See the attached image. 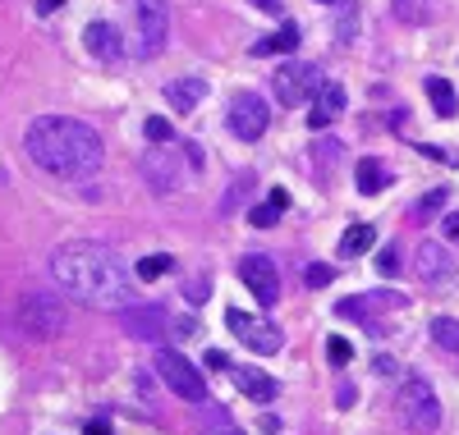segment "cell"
<instances>
[{
    "label": "cell",
    "mask_w": 459,
    "mask_h": 435,
    "mask_svg": "<svg viewBox=\"0 0 459 435\" xmlns=\"http://www.w3.org/2000/svg\"><path fill=\"white\" fill-rule=\"evenodd\" d=\"M51 280L60 285V294H69L74 303L97 307V311H125L134 303V266L92 239H74L60 243L51 252Z\"/></svg>",
    "instance_id": "1"
},
{
    "label": "cell",
    "mask_w": 459,
    "mask_h": 435,
    "mask_svg": "<svg viewBox=\"0 0 459 435\" xmlns=\"http://www.w3.org/2000/svg\"><path fill=\"white\" fill-rule=\"evenodd\" d=\"M372 225H350L344 229V239H340V257H363L368 248H372Z\"/></svg>",
    "instance_id": "20"
},
{
    "label": "cell",
    "mask_w": 459,
    "mask_h": 435,
    "mask_svg": "<svg viewBox=\"0 0 459 435\" xmlns=\"http://www.w3.org/2000/svg\"><path fill=\"white\" fill-rule=\"evenodd\" d=\"M446 197H450V188H432V192L423 197V202H418V211H413V216H418V220H432V216L446 207Z\"/></svg>",
    "instance_id": "27"
},
{
    "label": "cell",
    "mask_w": 459,
    "mask_h": 435,
    "mask_svg": "<svg viewBox=\"0 0 459 435\" xmlns=\"http://www.w3.org/2000/svg\"><path fill=\"white\" fill-rule=\"evenodd\" d=\"M134 10H138V55L143 60L161 55L166 37H170V10H166V0H134Z\"/></svg>",
    "instance_id": "7"
},
{
    "label": "cell",
    "mask_w": 459,
    "mask_h": 435,
    "mask_svg": "<svg viewBox=\"0 0 459 435\" xmlns=\"http://www.w3.org/2000/svg\"><path fill=\"white\" fill-rule=\"evenodd\" d=\"M225 435H244V431H225Z\"/></svg>",
    "instance_id": "41"
},
{
    "label": "cell",
    "mask_w": 459,
    "mask_h": 435,
    "mask_svg": "<svg viewBox=\"0 0 459 435\" xmlns=\"http://www.w3.org/2000/svg\"><path fill=\"white\" fill-rule=\"evenodd\" d=\"M83 47H88V55L101 60V64H120V60H125V37H120V28L106 23V19H97V23L83 28Z\"/></svg>",
    "instance_id": "12"
},
{
    "label": "cell",
    "mask_w": 459,
    "mask_h": 435,
    "mask_svg": "<svg viewBox=\"0 0 459 435\" xmlns=\"http://www.w3.org/2000/svg\"><path fill=\"white\" fill-rule=\"evenodd\" d=\"M266 124H272V106H266L257 92H239L235 101H230V133L235 138L257 142L266 133Z\"/></svg>",
    "instance_id": "8"
},
{
    "label": "cell",
    "mask_w": 459,
    "mask_h": 435,
    "mask_svg": "<svg viewBox=\"0 0 459 435\" xmlns=\"http://www.w3.org/2000/svg\"><path fill=\"white\" fill-rule=\"evenodd\" d=\"M446 239H450V243H459V211H450V216H446Z\"/></svg>",
    "instance_id": "36"
},
{
    "label": "cell",
    "mask_w": 459,
    "mask_h": 435,
    "mask_svg": "<svg viewBox=\"0 0 459 435\" xmlns=\"http://www.w3.org/2000/svg\"><path fill=\"white\" fill-rule=\"evenodd\" d=\"M239 280L253 289V298H257L262 307H272V303L281 298V266H276L272 257H262V252H248V257L239 261Z\"/></svg>",
    "instance_id": "11"
},
{
    "label": "cell",
    "mask_w": 459,
    "mask_h": 435,
    "mask_svg": "<svg viewBox=\"0 0 459 435\" xmlns=\"http://www.w3.org/2000/svg\"><path fill=\"white\" fill-rule=\"evenodd\" d=\"M299 47V23H281V32L262 37V42L253 47V55H290Z\"/></svg>",
    "instance_id": "18"
},
{
    "label": "cell",
    "mask_w": 459,
    "mask_h": 435,
    "mask_svg": "<svg viewBox=\"0 0 459 435\" xmlns=\"http://www.w3.org/2000/svg\"><path fill=\"white\" fill-rule=\"evenodd\" d=\"M381 183H386V170H381V161H372V156H363L359 161V192H381Z\"/></svg>",
    "instance_id": "22"
},
{
    "label": "cell",
    "mask_w": 459,
    "mask_h": 435,
    "mask_svg": "<svg viewBox=\"0 0 459 435\" xmlns=\"http://www.w3.org/2000/svg\"><path fill=\"white\" fill-rule=\"evenodd\" d=\"M23 151L32 156L37 170H47L56 179H88L106 161L97 129L83 120H69V115H37L23 129Z\"/></svg>",
    "instance_id": "2"
},
{
    "label": "cell",
    "mask_w": 459,
    "mask_h": 435,
    "mask_svg": "<svg viewBox=\"0 0 459 435\" xmlns=\"http://www.w3.org/2000/svg\"><path fill=\"white\" fill-rule=\"evenodd\" d=\"M418 151H423V156H428V161H455V156H446L441 147H428V142H423V147H418Z\"/></svg>",
    "instance_id": "38"
},
{
    "label": "cell",
    "mask_w": 459,
    "mask_h": 435,
    "mask_svg": "<svg viewBox=\"0 0 459 435\" xmlns=\"http://www.w3.org/2000/svg\"><path fill=\"white\" fill-rule=\"evenodd\" d=\"M350 358H354V344H350V339H340V335H331V344H326V362H331V367H344Z\"/></svg>",
    "instance_id": "28"
},
{
    "label": "cell",
    "mask_w": 459,
    "mask_h": 435,
    "mask_svg": "<svg viewBox=\"0 0 459 435\" xmlns=\"http://www.w3.org/2000/svg\"><path fill=\"white\" fill-rule=\"evenodd\" d=\"M377 376H386V380H395V376H400L395 358H377Z\"/></svg>",
    "instance_id": "34"
},
{
    "label": "cell",
    "mask_w": 459,
    "mask_h": 435,
    "mask_svg": "<svg viewBox=\"0 0 459 435\" xmlns=\"http://www.w3.org/2000/svg\"><path fill=\"white\" fill-rule=\"evenodd\" d=\"M432 339L450 353V358H459V321H450V316H437V321H432Z\"/></svg>",
    "instance_id": "23"
},
{
    "label": "cell",
    "mask_w": 459,
    "mask_h": 435,
    "mask_svg": "<svg viewBox=\"0 0 459 435\" xmlns=\"http://www.w3.org/2000/svg\"><path fill=\"white\" fill-rule=\"evenodd\" d=\"M331 275H335V270L317 261V266H308V275H303V280H308V289H326V285H331Z\"/></svg>",
    "instance_id": "31"
},
{
    "label": "cell",
    "mask_w": 459,
    "mask_h": 435,
    "mask_svg": "<svg viewBox=\"0 0 459 435\" xmlns=\"http://www.w3.org/2000/svg\"><path fill=\"white\" fill-rule=\"evenodd\" d=\"M377 270L386 275V280H395V275H400V252L395 248H381L377 252Z\"/></svg>",
    "instance_id": "30"
},
{
    "label": "cell",
    "mask_w": 459,
    "mask_h": 435,
    "mask_svg": "<svg viewBox=\"0 0 459 435\" xmlns=\"http://www.w3.org/2000/svg\"><path fill=\"white\" fill-rule=\"evenodd\" d=\"M253 10H262V14H276V19H281V10H285V0H253Z\"/></svg>",
    "instance_id": "32"
},
{
    "label": "cell",
    "mask_w": 459,
    "mask_h": 435,
    "mask_svg": "<svg viewBox=\"0 0 459 435\" xmlns=\"http://www.w3.org/2000/svg\"><path fill=\"white\" fill-rule=\"evenodd\" d=\"M19 326H23V335L37 339V344L60 339V330H65V303L51 298V294H28V298L19 303Z\"/></svg>",
    "instance_id": "4"
},
{
    "label": "cell",
    "mask_w": 459,
    "mask_h": 435,
    "mask_svg": "<svg viewBox=\"0 0 459 435\" xmlns=\"http://www.w3.org/2000/svg\"><path fill=\"white\" fill-rule=\"evenodd\" d=\"M391 10H395L400 23L418 28V23H428V19H432V0H391Z\"/></svg>",
    "instance_id": "21"
},
{
    "label": "cell",
    "mask_w": 459,
    "mask_h": 435,
    "mask_svg": "<svg viewBox=\"0 0 459 435\" xmlns=\"http://www.w3.org/2000/svg\"><path fill=\"white\" fill-rule=\"evenodd\" d=\"M326 83L322 78V69L317 64H308V60H290V64H281L276 69V78H272V92H276V101L281 106H308L313 97H317V88Z\"/></svg>",
    "instance_id": "6"
},
{
    "label": "cell",
    "mask_w": 459,
    "mask_h": 435,
    "mask_svg": "<svg viewBox=\"0 0 459 435\" xmlns=\"http://www.w3.org/2000/svg\"><path fill=\"white\" fill-rule=\"evenodd\" d=\"M418 275H423L428 289H446L455 285V261L441 243H418Z\"/></svg>",
    "instance_id": "13"
},
{
    "label": "cell",
    "mask_w": 459,
    "mask_h": 435,
    "mask_svg": "<svg viewBox=\"0 0 459 435\" xmlns=\"http://www.w3.org/2000/svg\"><path fill=\"white\" fill-rule=\"evenodd\" d=\"M340 151H344V147H340V142H322V147H317V151H313V156H322V161H326V166H331V161H335V156H340Z\"/></svg>",
    "instance_id": "35"
},
{
    "label": "cell",
    "mask_w": 459,
    "mask_h": 435,
    "mask_svg": "<svg viewBox=\"0 0 459 435\" xmlns=\"http://www.w3.org/2000/svg\"><path fill=\"white\" fill-rule=\"evenodd\" d=\"M317 5H335V0H317Z\"/></svg>",
    "instance_id": "40"
},
{
    "label": "cell",
    "mask_w": 459,
    "mask_h": 435,
    "mask_svg": "<svg viewBox=\"0 0 459 435\" xmlns=\"http://www.w3.org/2000/svg\"><path fill=\"white\" fill-rule=\"evenodd\" d=\"M281 216H285V211H281L276 202H262V207H253V211H248V225H253V229H272Z\"/></svg>",
    "instance_id": "26"
},
{
    "label": "cell",
    "mask_w": 459,
    "mask_h": 435,
    "mask_svg": "<svg viewBox=\"0 0 459 435\" xmlns=\"http://www.w3.org/2000/svg\"><path fill=\"white\" fill-rule=\"evenodd\" d=\"M157 376H161V385H166L170 394H179V399H188V404H203V399H207L203 371L188 362L179 348H161V353H157Z\"/></svg>",
    "instance_id": "5"
},
{
    "label": "cell",
    "mask_w": 459,
    "mask_h": 435,
    "mask_svg": "<svg viewBox=\"0 0 459 435\" xmlns=\"http://www.w3.org/2000/svg\"><path fill=\"white\" fill-rule=\"evenodd\" d=\"M83 435H115V431H110V422H106V417H92V422L83 426Z\"/></svg>",
    "instance_id": "33"
},
{
    "label": "cell",
    "mask_w": 459,
    "mask_h": 435,
    "mask_svg": "<svg viewBox=\"0 0 459 435\" xmlns=\"http://www.w3.org/2000/svg\"><path fill=\"white\" fill-rule=\"evenodd\" d=\"M400 422H404L413 435L441 431V399H437V389H432L423 376H409V380L400 385Z\"/></svg>",
    "instance_id": "3"
},
{
    "label": "cell",
    "mask_w": 459,
    "mask_h": 435,
    "mask_svg": "<svg viewBox=\"0 0 459 435\" xmlns=\"http://www.w3.org/2000/svg\"><path fill=\"white\" fill-rule=\"evenodd\" d=\"M203 97H207L203 78H179V83H166V101H170V110H179V115H188Z\"/></svg>",
    "instance_id": "17"
},
{
    "label": "cell",
    "mask_w": 459,
    "mask_h": 435,
    "mask_svg": "<svg viewBox=\"0 0 459 435\" xmlns=\"http://www.w3.org/2000/svg\"><path fill=\"white\" fill-rule=\"evenodd\" d=\"M344 101H350V97H344V88H340V83H322V88H317V97H313V110H308V129H313V133L331 129V124L340 120V115H344Z\"/></svg>",
    "instance_id": "15"
},
{
    "label": "cell",
    "mask_w": 459,
    "mask_h": 435,
    "mask_svg": "<svg viewBox=\"0 0 459 435\" xmlns=\"http://www.w3.org/2000/svg\"><path fill=\"white\" fill-rule=\"evenodd\" d=\"M120 326H125L129 339L161 344L166 330H170V316H166V307H157V303H129V307L120 311Z\"/></svg>",
    "instance_id": "10"
},
{
    "label": "cell",
    "mask_w": 459,
    "mask_h": 435,
    "mask_svg": "<svg viewBox=\"0 0 459 435\" xmlns=\"http://www.w3.org/2000/svg\"><path fill=\"white\" fill-rule=\"evenodd\" d=\"M170 270H175V261H170L166 252H152V257H143V261L134 266L138 280H161V275H170Z\"/></svg>",
    "instance_id": "24"
},
{
    "label": "cell",
    "mask_w": 459,
    "mask_h": 435,
    "mask_svg": "<svg viewBox=\"0 0 459 435\" xmlns=\"http://www.w3.org/2000/svg\"><path fill=\"white\" fill-rule=\"evenodd\" d=\"M143 175H147V183L157 188L161 197L179 192V183H184V170H179V161H175L170 151H152V156H143Z\"/></svg>",
    "instance_id": "14"
},
{
    "label": "cell",
    "mask_w": 459,
    "mask_h": 435,
    "mask_svg": "<svg viewBox=\"0 0 459 435\" xmlns=\"http://www.w3.org/2000/svg\"><path fill=\"white\" fill-rule=\"evenodd\" d=\"M65 5V0H37V14H56Z\"/></svg>",
    "instance_id": "39"
},
{
    "label": "cell",
    "mask_w": 459,
    "mask_h": 435,
    "mask_svg": "<svg viewBox=\"0 0 459 435\" xmlns=\"http://www.w3.org/2000/svg\"><path fill=\"white\" fill-rule=\"evenodd\" d=\"M143 133H147V142H157V147L175 138V129H170V120H161V115H152V120L143 124Z\"/></svg>",
    "instance_id": "29"
},
{
    "label": "cell",
    "mask_w": 459,
    "mask_h": 435,
    "mask_svg": "<svg viewBox=\"0 0 459 435\" xmlns=\"http://www.w3.org/2000/svg\"><path fill=\"white\" fill-rule=\"evenodd\" d=\"M235 385L248 394L253 404H272L276 399V376H266L257 367H235Z\"/></svg>",
    "instance_id": "16"
},
{
    "label": "cell",
    "mask_w": 459,
    "mask_h": 435,
    "mask_svg": "<svg viewBox=\"0 0 459 435\" xmlns=\"http://www.w3.org/2000/svg\"><path fill=\"white\" fill-rule=\"evenodd\" d=\"M428 97H432V110L441 115V120H455V110H459V101H455V88L446 83V78H428Z\"/></svg>",
    "instance_id": "19"
},
{
    "label": "cell",
    "mask_w": 459,
    "mask_h": 435,
    "mask_svg": "<svg viewBox=\"0 0 459 435\" xmlns=\"http://www.w3.org/2000/svg\"><path fill=\"white\" fill-rule=\"evenodd\" d=\"M266 202H276V207L285 211V207H290V192H285V188H272V192H266Z\"/></svg>",
    "instance_id": "37"
},
{
    "label": "cell",
    "mask_w": 459,
    "mask_h": 435,
    "mask_svg": "<svg viewBox=\"0 0 459 435\" xmlns=\"http://www.w3.org/2000/svg\"><path fill=\"white\" fill-rule=\"evenodd\" d=\"M359 37V10H340L335 14V47H350Z\"/></svg>",
    "instance_id": "25"
},
{
    "label": "cell",
    "mask_w": 459,
    "mask_h": 435,
    "mask_svg": "<svg viewBox=\"0 0 459 435\" xmlns=\"http://www.w3.org/2000/svg\"><path fill=\"white\" fill-rule=\"evenodd\" d=\"M225 326L235 330L253 353H262V358H272V353H281V344H285V335H281V326H272V321H253L248 311H239V307H230L225 311Z\"/></svg>",
    "instance_id": "9"
}]
</instances>
